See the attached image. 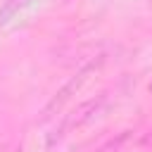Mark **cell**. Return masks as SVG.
Segmentation results:
<instances>
[{"label":"cell","instance_id":"cell-4","mask_svg":"<svg viewBox=\"0 0 152 152\" xmlns=\"http://www.w3.org/2000/svg\"><path fill=\"white\" fill-rule=\"evenodd\" d=\"M142 145H147V147H152V131H150V133H147V135L142 138Z\"/></svg>","mask_w":152,"mask_h":152},{"label":"cell","instance_id":"cell-2","mask_svg":"<svg viewBox=\"0 0 152 152\" xmlns=\"http://www.w3.org/2000/svg\"><path fill=\"white\" fill-rule=\"evenodd\" d=\"M107 102V95H97L95 100H90V102H86V104H81L76 112H74V116L66 121V128H74V126H83L86 121H90V119H95L97 114L95 112H100V107Z\"/></svg>","mask_w":152,"mask_h":152},{"label":"cell","instance_id":"cell-3","mask_svg":"<svg viewBox=\"0 0 152 152\" xmlns=\"http://www.w3.org/2000/svg\"><path fill=\"white\" fill-rule=\"evenodd\" d=\"M21 5H24V0H7V2L2 5V10H0V26H2V24H7V21H10V17H12Z\"/></svg>","mask_w":152,"mask_h":152},{"label":"cell","instance_id":"cell-1","mask_svg":"<svg viewBox=\"0 0 152 152\" xmlns=\"http://www.w3.org/2000/svg\"><path fill=\"white\" fill-rule=\"evenodd\" d=\"M100 64H102V57H97V62H90L88 66H83L76 76H71V78H69V81H66V83L57 90V95L48 102V107H45L43 116H52V114H57V112H59V109H62V107L71 100V95H76V93L81 90V86H83V83H86V81H88V78H90L97 69H100Z\"/></svg>","mask_w":152,"mask_h":152}]
</instances>
